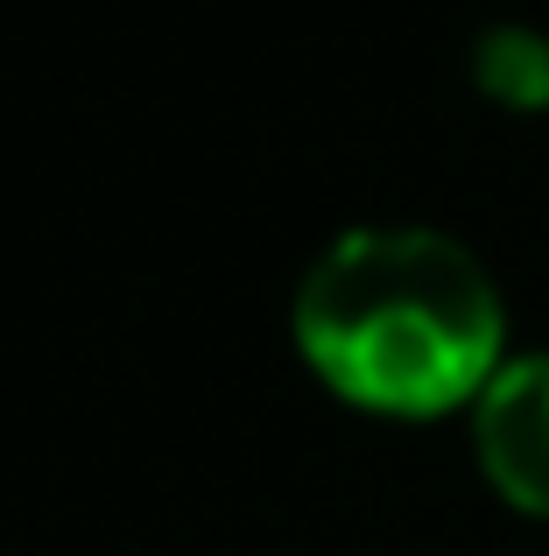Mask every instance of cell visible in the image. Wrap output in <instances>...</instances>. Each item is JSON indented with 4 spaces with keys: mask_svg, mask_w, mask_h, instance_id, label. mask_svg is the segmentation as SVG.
<instances>
[{
    "mask_svg": "<svg viewBox=\"0 0 549 556\" xmlns=\"http://www.w3.org/2000/svg\"><path fill=\"white\" fill-rule=\"evenodd\" d=\"M472 85L500 113H549V36L528 22H494L472 42Z\"/></svg>",
    "mask_w": 549,
    "mask_h": 556,
    "instance_id": "cell-3",
    "label": "cell"
},
{
    "mask_svg": "<svg viewBox=\"0 0 549 556\" xmlns=\"http://www.w3.org/2000/svg\"><path fill=\"white\" fill-rule=\"evenodd\" d=\"M472 458L500 507L549 521V345H514L465 408Z\"/></svg>",
    "mask_w": 549,
    "mask_h": 556,
    "instance_id": "cell-2",
    "label": "cell"
},
{
    "mask_svg": "<svg viewBox=\"0 0 549 556\" xmlns=\"http://www.w3.org/2000/svg\"><path fill=\"white\" fill-rule=\"evenodd\" d=\"M296 359L331 402L381 422L465 416L514 353L494 268L444 226H345L289 303Z\"/></svg>",
    "mask_w": 549,
    "mask_h": 556,
    "instance_id": "cell-1",
    "label": "cell"
}]
</instances>
